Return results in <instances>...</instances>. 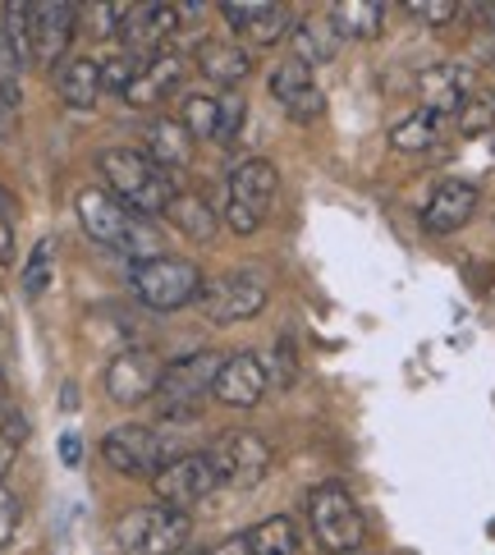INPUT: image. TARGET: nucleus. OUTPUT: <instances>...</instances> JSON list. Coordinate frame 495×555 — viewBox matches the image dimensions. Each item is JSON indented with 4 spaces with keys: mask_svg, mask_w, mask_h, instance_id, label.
<instances>
[{
    "mask_svg": "<svg viewBox=\"0 0 495 555\" xmlns=\"http://www.w3.org/2000/svg\"><path fill=\"white\" fill-rule=\"evenodd\" d=\"M96 166H102V180L110 184V197H120V203L138 216H166L170 203H174V180L152 162L147 152L138 147H110L96 156Z\"/></svg>",
    "mask_w": 495,
    "mask_h": 555,
    "instance_id": "obj_1",
    "label": "nucleus"
},
{
    "mask_svg": "<svg viewBox=\"0 0 495 555\" xmlns=\"http://www.w3.org/2000/svg\"><path fill=\"white\" fill-rule=\"evenodd\" d=\"M78 221H83V230L110 253L138 257V262L156 257V230L147 225V216L129 211L120 197H110L102 189H88L83 197H78Z\"/></svg>",
    "mask_w": 495,
    "mask_h": 555,
    "instance_id": "obj_2",
    "label": "nucleus"
},
{
    "mask_svg": "<svg viewBox=\"0 0 495 555\" xmlns=\"http://www.w3.org/2000/svg\"><path fill=\"white\" fill-rule=\"evenodd\" d=\"M221 353L216 349H197V353H184V359L166 363L161 372V390H156V413L166 423H193L203 413L207 395L216 390V376H221Z\"/></svg>",
    "mask_w": 495,
    "mask_h": 555,
    "instance_id": "obj_3",
    "label": "nucleus"
},
{
    "mask_svg": "<svg viewBox=\"0 0 495 555\" xmlns=\"http://www.w3.org/2000/svg\"><path fill=\"white\" fill-rule=\"evenodd\" d=\"M188 538H193L188 514L170 505H138L120 514V524H115L120 555H180Z\"/></svg>",
    "mask_w": 495,
    "mask_h": 555,
    "instance_id": "obj_4",
    "label": "nucleus"
},
{
    "mask_svg": "<svg viewBox=\"0 0 495 555\" xmlns=\"http://www.w3.org/2000/svg\"><path fill=\"white\" fill-rule=\"evenodd\" d=\"M102 454H106V464L115 473H125V478H156L166 464H174L188 450H180V441H174L170 431H161V427L125 423V427L106 431Z\"/></svg>",
    "mask_w": 495,
    "mask_h": 555,
    "instance_id": "obj_5",
    "label": "nucleus"
},
{
    "mask_svg": "<svg viewBox=\"0 0 495 555\" xmlns=\"http://www.w3.org/2000/svg\"><path fill=\"white\" fill-rule=\"evenodd\" d=\"M203 281L207 275L193 262H184V257H161V253L147 257V262H133V275H129L138 304L152 312H180V308L197 304Z\"/></svg>",
    "mask_w": 495,
    "mask_h": 555,
    "instance_id": "obj_6",
    "label": "nucleus"
},
{
    "mask_svg": "<svg viewBox=\"0 0 495 555\" xmlns=\"http://www.w3.org/2000/svg\"><path fill=\"white\" fill-rule=\"evenodd\" d=\"M275 193H281V170H275L266 156H248V162H239L225 180V225L234 234H252L266 221Z\"/></svg>",
    "mask_w": 495,
    "mask_h": 555,
    "instance_id": "obj_7",
    "label": "nucleus"
},
{
    "mask_svg": "<svg viewBox=\"0 0 495 555\" xmlns=\"http://www.w3.org/2000/svg\"><path fill=\"white\" fill-rule=\"evenodd\" d=\"M308 524H312L316 546L330 551V555H353L363 546V538H367L363 509L353 505V495L340 482L312 487V495H308Z\"/></svg>",
    "mask_w": 495,
    "mask_h": 555,
    "instance_id": "obj_8",
    "label": "nucleus"
},
{
    "mask_svg": "<svg viewBox=\"0 0 495 555\" xmlns=\"http://www.w3.org/2000/svg\"><path fill=\"white\" fill-rule=\"evenodd\" d=\"M266 275L252 267H234L203 281V294H197V312L207 317L211 326H234V322H252L257 312L266 308Z\"/></svg>",
    "mask_w": 495,
    "mask_h": 555,
    "instance_id": "obj_9",
    "label": "nucleus"
},
{
    "mask_svg": "<svg viewBox=\"0 0 495 555\" xmlns=\"http://www.w3.org/2000/svg\"><path fill=\"white\" fill-rule=\"evenodd\" d=\"M203 454H207V464L216 473V482L234 487V491L257 487L266 478V468H271V441L266 436H257V431H244V427L221 431Z\"/></svg>",
    "mask_w": 495,
    "mask_h": 555,
    "instance_id": "obj_10",
    "label": "nucleus"
},
{
    "mask_svg": "<svg viewBox=\"0 0 495 555\" xmlns=\"http://www.w3.org/2000/svg\"><path fill=\"white\" fill-rule=\"evenodd\" d=\"M152 491H156V505H170V509H184L188 514L197 501H207L211 491H221V482H216L207 454L203 450H188V454H180L174 464H166L161 473H156Z\"/></svg>",
    "mask_w": 495,
    "mask_h": 555,
    "instance_id": "obj_11",
    "label": "nucleus"
},
{
    "mask_svg": "<svg viewBox=\"0 0 495 555\" xmlns=\"http://www.w3.org/2000/svg\"><path fill=\"white\" fill-rule=\"evenodd\" d=\"M221 14L239 47H275L285 33H294V10L281 0H225Z\"/></svg>",
    "mask_w": 495,
    "mask_h": 555,
    "instance_id": "obj_12",
    "label": "nucleus"
},
{
    "mask_svg": "<svg viewBox=\"0 0 495 555\" xmlns=\"http://www.w3.org/2000/svg\"><path fill=\"white\" fill-rule=\"evenodd\" d=\"M161 363H156V353L152 349H125V353H115V359L106 363V376H102V386L115 404H125V409H138V404H147L156 400V390H161Z\"/></svg>",
    "mask_w": 495,
    "mask_h": 555,
    "instance_id": "obj_13",
    "label": "nucleus"
},
{
    "mask_svg": "<svg viewBox=\"0 0 495 555\" xmlns=\"http://www.w3.org/2000/svg\"><path fill=\"white\" fill-rule=\"evenodd\" d=\"M271 96H275V106L299 125L322 120V111H326V96H322V88H316L312 69L303 61H294V55H285V61L271 69Z\"/></svg>",
    "mask_w": 495,
    "mask_h": 555,
    "instance_id": "obj_14",
    "label": "nucleus"
},
{
    "mask_svg": "<svg viewBox=\"0 0 495 555\" xmlns=\"http://www.w3.org/2000/svg\"><path fill=\"white\" fill-rule=\"evenodd\" d=\"M74 28H78V5H69V0H42V5H32V65H42V69L61 65L74 42Z\"/></svg>",
    "mask_w": 495,
    "mask_h": 555,
    "instance_id": "obj_15",
    "label": "nucleus"
},
{
    "mask_svg": "<svg viewBox=\"0 0 495 555\" xmlns=\"http://www.w3.org/2000/svg\"><path fill=\"white\" fill-rule=\"evenodd\" d=\"M472 92H478V74H472L468 65L459 61H445V65H431L418 74V96H422V111L431 115H459L468 102H472Z\"/></svg>",
    "mask_w": 495,
    "mask_h": 555,
    "instance_id": "obj_16",
    "label": "nucleus"
},
{
    "mask_svg": "<svg viewBox=\"0 0 495 555\" xmlns=\"http://www.w3.org/2000/svg\"><path fill=\"white\" fill-rule=\"evenodd\" d=\"M478 184L468 180H441L431 189L427 207H422V230L435 234V240H445V234H459L472 216H478Z\"/></svg>",
    "mask_w": 495,
    "mask_h": 555,
    "instance_id": "obj_17",
    "label": "nucleus"
},
{
    "mask_svg": "<svg viewBox=\"0 0 495 555\" xmlns=\"http://www.w3.org/2000/svg\"><path fill=\"white\" fill-rule=\"evenodd\" d=\"M180 18H184V5H129V14H125V24H120V42L129 47V51H143L147 61L156 51H166V42L174 37V28H180Z\"/></svg>",
    "mask_w": 495,
    "mask_h": 555,
    "instance_id": "obj_18",
    "label": "nucleus"
},
{
    "mask_svg": "<svg viewBox=\"0 0 495 555\" xmlns=\"http://www.w3.org/2000/svg\"><path fill=\"white\" fill-rule=\"evenodd\" d=\"M266 386H271V372L257 353H230V359L221 363V376H216L211 395L230 409H252L266 395Z\"/></svg>",
    "mask_w": 495,
    "mask_h": 555,
    "instance_id": "obj_19",
    "label": "nucleus"
},
{
    "mask_svg": "<svg viewBox=\"0 0 495 555\" xmlns=\"http://www.w3.org/2000/svg\"><path fill=\"white\" fill-rule=\"evenodd\" d=\"M184 74H188V61L180 51H156L152 61H143L138 65V74H133V83H129V92H125V102L129 106H156V102H166V96L184 83Z\"/></svg>",
    "mask_w": 495,
    "mask_h": 555,
    "instance_id": "obj_20",
    "label": "nucleus"
},
{
    "mask_svg": "<svg viewBox=\"0 0 495 555\" xmlns=\"http://www.w3.org/2000/svg\"><path fill=\"white\" fill-rule=\"evenodd\" d=\"M197 69H203L216 88L225 92H239V83L252 74V51L239 47V42H216V37H207V42H197Z\"/></svg>",
    "mask_w": 495,
    "mask_h": 555,
    "instance_id": "obj_21",
    "label": "nucleus"
},
{
    "mask_svg": "<svg viewBox=\"0 0 495 555\" xmlns=\"http://www.w3.org/2000/svg\"><path fill=\"white\" fill-rule=\"evenodd\" d=\"M143 152L166 175L170 170H188L193 166V152H197V138L184 129V120H152L147 125V138H143Z\"/></svg>",
    "mask_w": 495,
    "mask_h": 555,
    "instance_id": "obj_22",
    "label": "nucleus"
},
{
    "mask_svg": "<svg viewBox=\"0 0 495 555\" xmlns=\"http://www.w3.org/2000/svg\"><path fill=\"white\" fill-rule=\"evenodd\" d=\"M294 61H303L308 69L312 65H330L340 55V33H335L330 14H308L294 24Z\"/></svg>",
    "mask_w": 495,
    "mask_h": 555,
    "instance_id": "obj_23",
    "label": "nucleus"
},
{
    "mask_svg": "<svg viewBox=\"0 0 495 555\" xmlns=\"http://www.w3.org/2000/svg\"><path fill=\"white\" fill-rule=\"evenodd\" d=\"M55 92H61V102L74 111H92L102 102V65H96L92 55H74V61L55 74Z\"/></svg>",
    "mask_w": 495,
    "mask_h": 555,
    "instance_id": "obj_24",
    "label": "nucleus"
},
{
    "mask_svg": "<svg viewBox=\"0 0 495 555\" xmlns=\"http://www.w3.org/2000/svg\"><path fill=\"white\" fill-rule=\"evenodd\" d=\"M326 14H330V24L340 37H359V42H367V37H376L386 28L390 5H381V0H335Z\"/></svg>",
    "mask_w": 495,
    "mask_h": 555,
    "instance_id": "obj_25",
    "label": "nucleus"
},
{
    "mask_svg": "<svg viewBox=\"0 0 495 555\" xmlns=\"http://www.w3.org/2000/svg\"><path fill=\"white\" fill-rule=\"evenodd\" d=\"M441 133H445V120L441 115H431V111H413L404 115L400 125H390V147L394 152H408V156H418V152H431L435 143H441Z\"/></svg>",
    "mask_w": 495,
    "mask_h": 555,
    "instance_id": "obj_26",
    "label": "nucleus"
},
{
    "mask_svg": "<svg viewBox=\"0 0 495 555\" xmlns=\"http://www.w3.org/2000/svg\"><path fill=\"white\" fill-rule=\"evenodd\" d=\"M170 221H174V230L180 234H188V240H197V244H211L216 240V211L203 203L197 193H174V203H170Z\"/></svg>",
    "mask_w": 495,
    "mask_h": 555,
    "instance_id": "obj_27",
    "label": "nucleus"
},
{
    "mask_svg": "<svg viewBox=\"0 0 495 555\" xmlns=\"http://www.w3.org/2000/svg\"><path fill=\"white\" fill-rule=\"evenodd\" d=\"M252 555H299V528H294L289 514H271L257 528L244 532Z\"/></svg>",
    "mask_w": 495,
    "mask_h": 555,
    "instance_id": "obj_28",
    "label": "nucleus"
},
{
    "mask_svg": "<svg viewBox=\"0 0 495 555\" xmlns=\"http://www.w3.org/2000/svg\"><path fill=\"white\" fill-rule=\"evenodd\" d=\"M180 120H184V129L193 138H207V143H216V138H221V96H211V92L184 96Z\"/></svg>",
    "mask_w": 495,
    "mask_h": 555,
    "instance_id": "obj_29",
    "label": "nucleus"
},
{
    "mask_svg": "<svg viewBox=\"0 0 495 555\" xmlns=\"http://www.w3.org/2000/svg\"><path fill=\"white\" fill-rule=\"evenodd\" d=\"M51 275H55V240L51 234H42V240L32 244L28 253V267H24V299H42L47 285H51Z\"/></svg>",
    "mask_w": 495,
    "mask_h": 555,
    "instance_id": "obj_30",
    "label": "nucleus"
},
{
    "mask_svg": "<svg viewBox=\"0 0 495 555\" xmlns=\"http://www.w3.org/2000/svg\"><path fill=\"white\" fill-rule=\"evenodd\" d=\"M0 28H5L14 55L28 69L32 65V5H24V0H10V5L0 10Z\"/></svg>",
    "mask_w": 495,
    "mask_h": 555,
    "instance_id": "obj_31",
    "label": "nucleus"
},
{
    "mask_svg": "<svg viewBox=\"0 0 495 555\" xmlns=\"http://www.w3.org/2000/svg\"><path fill=\"white\" fill-rule=\"evenodd\" d=\"M28 413L24 409H0V482H5V473L14 468V460H18V450H24V441H28Z\"/></svg>",
    "mask_w": 495,
    "mask_h": 555,
    "instance_id": "obj_32",
    "label": "nucleus"
},
{
    "mask_svg": "<svg viewBox=\"0 0 495 555\" xmlns=\"http://www.w3.org/2000/svg\"><path fill=\"white\" fill-rule=\"evenodd\" d=\"M454 120H459V129H464L468 138L495 129V92H472V102H468L459 115H454Z\"/></svg>",
    "mask_w": 495,
    "mask_h": 555,
    "instance_id": "obj_33",
    "label": "nucleus"
},
{
    "mask_svg": "<svg viewBox=\"0 0 495 555\" xmlns=\"http://www.w3.org/2000/svg\"><path fill=\"white\" fill-rule=\"evenodd\" d=\"M244 120H248L244 96L239 92H221V138H216V143H234L239 129H244Z\"/></svg>",
    "mask_w": 495,
    "mask_h": 555,
    "instance_id": "obj_34",
    "label": "nucleus"
},
{
    "mask_svg": "<svg viewBox=\"0 0 495 555\" xmlns=\"http://www.w3.org/2000/svg\"><path fill=\"white\" fill-rule=\"evenodd\" d=\"M404 10L413 18H422V24H431V28H445V24H454V14H459L464 5H454V0H408Z\"/></svg>",
    "mask_w": 495,
    "mask_h": 555,
    "instance_id": "obj_35",
    "label": "nucleus"
},
{
    "mask_svg": "<svg viewBox=\"0 0 495 555\" xmlns=\"http://www.w3.org/2000/svg\"><path fill=\"white\" fill-rule=\"evenodd\" d=\"M133 74H138V65H133V55H110V61H102V92H129V83H133Z\"/></svg>",
    "mask_w": 495,
    "mask_h": 555,
    "instance_id": "obj_36",
    "label": "nucleus"
},
{
    "mask_svg": "<svg viewBox=\"0 0 495 555\" xmlns=\"http://www.w3.org/2000/svg\"><path fill=\"white\" fill-rule=\"evenodd\" d=\"M18 519H24V505H18V495L0 482V551H5L14 542V532H18Z\"/></svg>",
    "mask_w": 495,
    "mask_h": 555,
    "instance_id": "obj_37",
    "label": "nucleus"
},
{
    "mask_svg": "<svg viewBox=\"0 0 495 555\" xmlns=\"http://www.w3.org/2000/svg\"><path fill=\"white\" fill-rule=\"evenodd\" d=\"M14 125H18V92L0 78V138H10Z\"/></svg>",
    "mask_w": 495,
    "mask_h": 555,
    "instance_id": "obj_38",
    "label": "nucleus"
},
{
    "mask_svg": "<svg viewBox=\"0 0 495 555\" xmlns=\"http://www.w3.org/2000/svg\"><path fill=\"white\" fill-rule=\"evenodd\" d=\"M294 376H299V363H294L289 340H281V345H275V376H271V382L275 386H294Z\"/></svg>",
    "mask_w": 495,
    "mask_h": 555,
    "instance_id": "obj_39",
    "label": "nucleus"
},
{
    "mask_svg": "<svg viewBox=\"0 0 495 555\" xmlns=\"http://www.w3.org/2000/svg\"><path fill=\"white\" fill-rule=\"evenodd\" d=\"M211 555H252V546H248V538H244V532H234V538H225V542L216 546Z\"/></svg>",
    "mask_w": 495,
    "mask_h": 555,
    "instance_id": "obj_40",
    "label": "nucleus"
},
{
    "mask_svg": "<svg viewBox=\"0 0 495 555\" xmlns=\"http://www.w3.org/2000/svg\"><path fill=\"white\" fill-rule=\"evenodd\" d=\"M10 257H14V230L5 221V211H0V262H10Z\"/></svg>",
    "mask_w": 495,
    "mask_h": 555,
    "instance_id": "obj_41",
    "label": "nucleus"
},
{
    "mask_svg": "<svg viewBox=\"0 0 495 555\" xmlns=\"http://www.w3.org/2000/svg\"><path fill=\"white\" fill-rule=\"evenodd\" d=\"M78 450H83V441H78V436H61V460L74 468L78 460H83V454H78Z\"/></svg>",
    "mask_w": 495,
    "mask_h": 555,
    "instance_id": "obj_42",
    "label": "nucleus"
},
{
    "mask_svg": "<svg viewBox=\"0 0 495 555\" xmlns=\"http://www.w3.org/2000/svg\"><path fill=\"white\" fill-rule=\"evenodd\" d=\"M10 359V322H5V312H0V367H5Z\"/></svg>",
    "mask_w": 495,
    "mask_h": 555,
    "instance_id": "obj_43",
    "label": "nucleus"
},
{
    "mask_svg": "<svg viewBox=\"0 0 495 555\" xmlns=\"http://www.w3.org/2000/svg\"><path fill=\"white\" fill-rule=\"evenodd\" d=\"M472 14H478L486 28H495V5H472Z\"/></svg>",
    "mask_w": 495,
    "mask_h": 555,
    "instance_id": "obj_44",
    "label": "nucleus"
},
{
    "mask_svg": "<svg viewBox=\"0 0 495 555\" xmlns=\"http://www.w3.org/2000/svg\"><path fill=\"white\" fill-rule=\"evenodd\" d=\"M0 197H5V193H0Z\"/></svg>",
    "mask_w": 495,
    "mask_h": 555,
    "instance_id": "obj_45",
    "label": "nucleus"
}]
</instances>
